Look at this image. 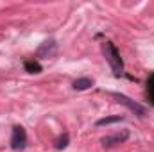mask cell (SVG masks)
<instances>
[{
  "mask_svg": "<svg viewBox=\"0 0 154 152\" xmlns=\"http://www.w3.org/2000/svg\"><path fill=\"white\" fill-rule=\"evenodd\" d=\"M113 97H115V99L118 100V102H120V104L127 106V108H129V109H131L133 113H134V114H138L140 118H143V116H145V113H147L143 106L136 104L134 100H131V99H129V97H125V95H120V93H113Z\"/></svg>",
  "mask_w": 154,
  "mask_h": 152,
  "instance_id": "3",
  "label": "cell"
},
{
  "mask_svg": "<svg viewBox=\"0 0 154 152\" xmlns=\"http://www.w3.org/2000/svg\"><path fill=\"white\" fill-rule=\"evenodd\" d=\"M147 90H149V95H151V99H152V102H154V75L147 81Z\"/></svg>",
  "mask_w": 154,
  "mask_h": 152,
  "instance_id": "9",
  "label": "cell"
},
{
  "mask_svg": "<svg viewBox=\"0 0 154 152\" xmlns=\"http://www.w3.org/2000/svg\"><path fill=\"white\" fill-rule=\"evenodd\" d=\"M25 145H27V132H25V129H23L22 125L13 127L11 147H13L14 150H22V149H25Z\"/></svg>",
  "mask_w": 154,
  "mask_h": 152,
  "instance_id": "2",
  "label": "cell"
},
{
  "mask_svg": "<svg viewBox=\"0 0 154 152\" xmlns=\"http://www.w3.org/2000/svg\"><path fill=\"white\" fill-rule=\"evenodd\" d=\"M25 70L29 74H39L41 72V66H39V63H36V61H25Z\"/></svg>",
  "mask_w": 154,
  "mask_h": 152,
  "instance_id": "7",
  "label": "cell"
},
{
  "mask_svg": "<svg viewBox=\"0 0 154 152\" xmlns=\"http://www.w3.org/2000/svg\"><path fill=\"white\" fill-rule=\"evenodd\" d=\"M124 116L120 114H115V116H104L100 120H97V127H102V125H111V123H116V122H122Z\"/></svg>",
  "mask_w": 154,
  "mask_h": 152,
  "instance_id": "6",
  "label": "cell"
},
{
  "mask_svg": "<svg viewBox=\"0 0 154 152\" xmlns=\"http://www.w3.org/2000/svg\"><path fill=\"white\" fill-rule=\"evenodd\" d=\"M93 84H95L93 79H90V77H81V79L74 81V90H77V91H84V90L91 88Z\"/></svg>",
  "mask_w": 154,
  "mask_h": 152,
  "instance_id": "5",
  "label": "cell"
},
{
  "mask_svg": "<svg viewBox=\"0 0 154 152\" xmlns=\"http://www.w3.org/2000/svg\"><path fill=\"white\" fill-rule=\"evenodd\" d=\"M102 52H104V57H106V61L109 63V66L113 70V75L120 77L124 74V63H122V57H120V52L116 50V47L111 41H104L102 43Z\"/></svg>",
  "mask_w": 154,
  "mask_h": 152,
  "instance_id": "1",
  "label": "cell"
},
{
  "mask_svg": "<svg viewBox=\"0 0 154 152\" xmlns=\"http://www.w3.org/2000/svg\"><path fill=\"white\" fill-rule=\"evenodd\" d=\"M68 141H70V136H68V132H65L63 136H59L57 138V141H56V149H65L66 145H68Z\"/></svg>",
  "mask_w": 154,
  "mask_h": 152,
  "instance_id": "8",
  "label": "cell"
},
{
  "mask_svg": "<svg viewBox=\"0 0 154 152\" xmlns=\"http://www.w3.org/2000/svg\"><path fill=\"white\" fill-rule=\"evenodd\" d=\"M127 138H129V131H120V132H115V134H111V136L102 138V147H104V149H109V147L120 145V143H124Z\"/></svg>",
  "mask_w": 154,
  "mask_h": 152,
  "instance_id": "4",
  "label": "cell"
}]
</instances>
